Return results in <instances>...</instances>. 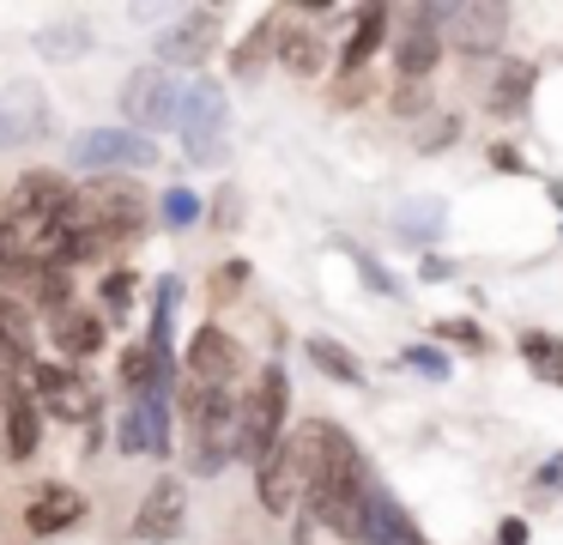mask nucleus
<instances>
[{"instance_id": "obj_1", "label": "nucleus", "mask_w": 563, "mask_h": 545, "mask_svg": "<svg viewBox=\"0 0 563 545\" xmlns=\"http://www.w3.org/2000/svg\"><path fill=\"white\" fill-rule=\"evenodd\" d=\"M297 479H303V503L316 509L321 521H328L333 533H345V539H357V515H364V460H357L352 436L340 430V424L316 418L303 424V436H297Z\"/></svg>"}, {"instance_id": "obj_2", "label": "nucleus", "mask_w": 563, "mask_h": 545, "mask_svg": "<svg viewBox=\"0 0 563 545\" xmlns=\"http://www.w3.org/2000/svg\"><path fill=\"white\" fill-rule=\"evenodd\" d=\"M285 406H291V382H285V370L273 363V370H261V382L249 388L243 406H236V455L261 467V460L285 443Z\"/></svg>"}, {"instance_id": "obj_3", "label": "nucleus", "mask_w": 563, "mask_h": 545, "mask_svg": "<svg viewBox=\"0 0 563 545\" xmlns=\"http://www.w3.org/2000/svg\"><path fill=\"white\" fill-rule=\"evenodd\" d=\"M67 218H74L79 230H98V237L122 242L128 230L146 225V194H140L134 182H122V176H98V182H86V188H74Z\"/></svg>"}, {"instance_id": "obj_4", "label": "nucleus", "mask_w": 563, "mask_h": 545, "mask_svg": "<svg viewBox=\"0 0 563 545\" xmlns=\"http://www.w3.org/2000/svg\"><path fill=\"white\" fill-rule=\"evenodd\" d=\"M188 424H195V467L200 479L224 467L236 455V406H231V388H188Z\"/></svg>"}, {"instance_id": "obj_5", "label": "nucleus", "mask_w": 563, "mask_h": 545, "mask_svg": "<svg viewBox=\"0 0 563 545\" xmlns=\"http://www.w3.org/2000/svg\"><path fill=\"white\" fill-rule=\"evenodd\" d=\"M176 128L188 140V157L195 164H219L224 157V91L212 79L188 85L183 91V109H176Z\"/></svg>"}, {"instance_id": "obj_6", "label": "nucleus", "mask_w": 563, "mask_h": 545, "mask_svg": "<svg viewBox=\"0 0 563 545\" xmlns=\"http://www.w3.org/2000/svg\"><path fill=\"white\" fill-rule=\"evenodd\" d=\"M122 109L140 133H158V128H176V109H183V85L170 79L164 67H140L128 73L122 85Z\"/></svg>"}, {"instance_id": "obj_7", "label": "nucleus", "mask_w": 563, "mask_h": 545, "mask_svg": "<svg viewBox=\"0 0 563 545\" xmlns=\"http://www.w3.org/2000/svg\"><path fill=\"white\" fill-rule=\"evenodd\" d=\"M183 363H188V382H200V388H231L243 375V351H236V339L224 327H195Z\"/></svg>"}, {"instance_id": "obj_8", "label": "nucleus", "mask_w": 563, "mask_h": 545, "mask_svg": "<svg viewBox=\"0 0 563 545\" xmlns=\"http://www.w3.org/2000/svg\"><path fill=\"white\" fill-rule=\"evenodd\" d=\"M74 157L79 164H91V170H103V164H122V170H146L152 157H158V145L152 140H140L134 128H91V133H79L74 140Z\"/></svg>"}, {"instance_id": "obj_9", "label": "nucleus", "mask_w": 563, "mask_h": 545, "mask_svg": "<svg viewBox=\"0 0 563 545\" xmlns=\"http://www.w3.org/2000/svg\"><path fill=\"white\" fill-rule=\"evenodd\" d=\"M212 31H219V12H183V19L164 31V43H158L164 73L170 67H200V61L212 55Z\"/></svg>"}, {"instance_id": "obj_10", "label": "nucleus", "mask_w": 563, "mask_h": 545, "mask_svg": "<svg viewBox=\"0 0 563 545\" xmlns=\"http://www.w3.org/2000/svg\"><path fill=\"white\" fill-rule=\"evenodd\" d=\"M357 545H424L412 533V521L400 515V503H394L382 484H369L364 491V515H357Z\"/></svg>"}, {"instance_id": "obj_11", "label": "nucleus", "mask_w": 563, "mask_h": 545, "mask_svg": "<svg viewBox=\"0 0 563 545\" xmlns=\"http://www.w3.org/2000/svg\"><path fill=\"white\" fill-rule=\"evenodd\" d=\"M449 31H454V48H466V55H490V48L503 43V31H509V12L503 7H449Z\"/></svg>"}, {"instance_id": "obj_12", "label": "nucleus", "mask_w": 563, "mask_h": 545, "mask_svg": "<svg viewBox=\"0 0 563 545\" xmlns=\"http://www.w3.org/2000/svg\"><path fill=\"white\" fill-rule=\"evenodd\" d=\"M31 382H37V400H43V406L62 412V418H86V412H91L86 375L62 370V363H31Z\"/></svg>"}, {"instance_id": "obj_13", "label": "nucleus", "mask_w": 563, "mask_h": 545, "mask_svg": "<svg viewBox=\"0 0 563 545\" xmlns=\"http://www.w3.org/2000/svg\"><path fill=\"white\" fill-rule=\"evenodd\" d=\"M49 133V109L31 85H13L0 97V145H19V140H43Z\"/></svg>"}, {"instance_id": "obj_14", "label": "nucleus", "mask_w": 563, "mask_h": 545, "mask_svg": "<svg viewBox=\"0 0 563 545\" xmlns=\"http://www.w3.org/2000/svg\"><path fill=\"white\" fill-rule=\"evenodd\" d=\"M297 497H303V479H297V448L279 443L267 460H261V503H267L273 515H291Z\"/></svg>"}, {"instance_id": "obj_15", "label": "nucleus", "mask_w": 563, "mask_h": 545, "mask_svg": "<svg viewBox=\"0 0 563 545\" xmlns=\"http://www.w3.org/2000/svg\"><path fill=\"white\" fill-rule=\"evenodd\" d=\"M122 448L128 455H146V448H170V436H164V388H152V394H134V412L122 418Z\"/></svg>"}, {"instance_id": "obj_16", "label": "nucleus", "mask_w": 563, "mask_h": 545, "mask_svg": "<svg viewBox=\"0 0 563 545\" xmlns=\"http://www.w3.org/2000/svg\"><path fill=\"white\" fill-rule=\"evenodd\" d=\"M176 527H183V484L158 479L146 491V503H140V515H134V533L140 539H170Z\"/></svg>"}, {"instance_id": "obj_17", "label": "nucleus", "mask_w": 563, "mask_h": 545, "mask_svg": "<svg viewBox=\"0 0 563 545\" xmlns=\"http://www.w3.org/2000/svg\"><path fill=\"white\" fill-rule=\"evenodd\" d=\"M7 206H19V212H43V218H62L67 206H74V188H67L62 176H49V170H31V176L13 188V200H7Z\"/></svg>"}, {"instance_id": "obj_18", "label": "nucleus", "mask_w": 563, "mask_h": 545, "mask_svg": "<svg viewBox=\"0 0 563 545\" xmlns=\"http://www.w3.org/2000/svg\"><path fill=\"white\" fill-rule=\"evenodd\" d=\"M37 436H43V412L31 394H7V455L25 460L37 455Z\"/></svg>"}, {"instance_id": "obj_19", "label": "nucleus", "mask_w": 563, "mask_h": 545, "mask_svg": "<svg viewBox=\"0 0 563 545\" xmlns=\"http://www.w3.org/2000/svg\"><path fill=\"white\" fill-rule=\"evenodd\" d=\"M79 509H86V503H79V491H62V484H49V491H43L37 503L25 509V527H31V533H62L67 521H79Z\"/></svg>"}, {"instance_id": "obj_20", "label": "nucleus", "mask_w": 563, "mask_h": 545, "mask_svg": "<svg viewBox=\"0 0 563 545\" xmlns=\"http://www.w3.org/2000/svg\"><path fill=\"white\" fill-rule=\"evenodd\" d=\"M394 55H400V73L418 85V79H424V73L442 61V36H437V31H424V24H412V31H406L400 43H394Z\"/></svg>"}, {"instance_id": "obj_21", "label": "nucleus", "mask_w": 563, "mask_h": 545, "mask_svg": "<svg viewBox=\"0 0 563 545\" xmlns=\"http://www.w3.org/2000/svg\"><path fill=\"white\" fill-rule=\"evenodd\" d=\"M382 31H388V7H364V19H357V31L340 43V61H345V73H352V67H364V61L376 55Z\"/></svg>"}, {"instance_id": "obj_22", "label": "nucleus", "mask_w": 563, "mask_h": 545, "mask_svg": "<svg viewBox=\"0 0 563 545\" xmlns=\"http://www.w3.org/2000/svg\"><path fill=\"white\" fill-rule=\"evenodd\" d=\"M98 346H103V321H98V315H62V351L91 358Z\"/></svg>"}, {"instance_id": "obj_23", "label": "nucleus", "mask_w": 563, "mask_h": 545, "mask_svg": "<svg viewBox=\"0 0 563 545\" xmlns=\"http://www.w3.org/2000/svg\"><path fill=\"white\" fill-rule=\"evenodd\" d=\"M309 358H316L333 382H364V363H357L352 351H340L333 339H309Z\"/></svg>"}, {"instance_id": "obj_24", "label": "nucleus", "mask_w": 563, "mask_h": 545, "mask_svg": "<svg viewBox=\"0 0 563 545\" xmlns=\"http://www.w3.org/2000/svg\"><path fill=\"white\" fill-rule=\"evenodd\" d=\"M279 55H285V67H291V73H316V67H321V43H316L309 31H291V36L279 43Z\"/></svg>"}, {"instance_id": "obj_25", "label": "nucleus", "mask_w": 563, "mask_h": 545, "mask_svg": "<svg viewBox=\"0 0 563 545\" xmlns=\"http://www.w3.org/2000/svg\"><path fill=\"white\" fill-rule=\"evenodd\" d=\"M267 43H273V19H267V24H255V31L243 36V48H236V73H243V79L261 67V61H267Z\"/></svg>"}, {"instance_id": "obj_26", "label": "nucleus", "mask_w": 563, "mask_h": 545, "mask_svg": "<svg viewBox=\"0 0 563 545\" xmlns=\"http://www.w3.org/2000/svg\"><path fill=\"white\" fill-rule=\"evenodd\" d=\"M527 85H533V67H503V79H497V91H490V97H497L503 109H521L527 103Z\"/></svg>"}, {"instance_id": "obj_27", "label": "nucleus", "mask_w": 563, "mask_h": 545, "mask_svg": "<svg viewBox=\"0 0 563 545\" xmlns=\"http://www.w3.org/2000/svg\"><path fill=\"white\" fill-rule=\"evenodd\" d=\"M31 266L19 261V242H13V218H7V206H0V279H25Z\"/></svg>"}, {"instance_id": "obj_28", "label": "nucleus", "mask_w": 563, "mask_h": 545, "mask_svg": "<svg viewBox=\"0 0 563 545\" xmlns=\"http://www.w3.org/2000/svg\"><path fill=\"white\" fill-rule=\"evenodd\" d=\"M128 297H134V273H110V279H103V309H110V315H122Z\"/></svg>"}, {"instance_id": "obj_29", "label": "nucleus", "mask_w": 563, "mask_h": 545, "mask_svg": "<svg viewBox=\"0 0 563 545\" xmlns=\"http://www.w3.org/2000/svg\"><path fill=\"white\" fill-rule=\"evenodd\" d=\"M195 212H200V200H195V194H183V188H176V194H164V218H170V225H188Z\"/></svg>"}, {"instance_id": "obj_30", "label": "nucleus", "mask_w": 563, "mask_h": 545, "mask_svg": "<svg viewBox=\"0 0 563 545\" xmlns=\"http://www.w3.org/2000/svg\"><path fill=\"white\" fill-rule=\"evenodd\" d=\"M79 36L86 31H43V55H79Z\"/></svg>"}, {"instance_id": "obj_31", "label": "nucleus", "mask_w": 563, "mask_h": 545, "mask_svg": "<svg viewBox=\"0 0 563 545\" xmlns=\"http://www.w3.org/2000/svg\"><path fill=\"white\" fill-rule=\"evenodd\" d=\"M424 103H430V97H424V85H412V79H406L400 91H394V109H406V116H418Z\"/></svg>"}, {"instance_id": "obj_32", "label": "nucleus", "mask_w": 563, "mask_h": 545, "mask_svg": "<svg viewBox=\"0 0 563 545\" xmlns=\"http://www.w3.org/2000/svg\"><path fill=\"white\" fill-rule=\"evenodd\" d=\"M454 133H461V121H430V128H424V152H437V145H449L454 140Z\"/></svg>"}, {"instance_id": "obj_33", "label": "nucleus", "mask_w": 563, "mask_h": 545, "mask_svg": "<svg viewBox=\"0 0 563 545\" xmlns=\"http://www.w3.org/2000/svg\"><path fill=\"white\" fill-rule=\"evenodd\" d=\"M527 358H533V363H563V346H558V339H527Z\"/></svg>"}, {"instance_id": "obj_34", "label": "nucleus", "mask_w": 563, "mask_h": 545, "mask_svg": "<svg viewBox=\"0 0 563 545\" xmlns=\"http://www.w3.org/2000/svg\"><path fill=\"white\" fill-rule=\"evenodd\" d=\"M437 334H442V339H461V346H473V351L485 346V339H478V327H473V321H442Z\"/></svg>"}, {"instance_id": "obj_35", "label": "nucleus", "mask_w": 563, "mask_h": 545, "mask_svg": "<svg viewBox=\"0 0 563 545\" xmlns=\"http://www.w3.org/2000/svg\"><path fill=\"white\" fill-rule=\"evenodd\" d=\"M406 363H418V370H430V375L449 370V358H437V351H406Z\"/></svg>"}, {"instance_id": "obj_36", "label": "nucleus", "mask_w": 563, "mask_h": 545, "mask_svg": "<svg viewBox=\"0 0 563 545\" xmlns=\"http://www.w3.org/2000/svg\"><path fill=\"white\" fill-rule=\"evenodd\" d=\"M503 545H527V521H503Z\"/></svg>"}]
</instances>
